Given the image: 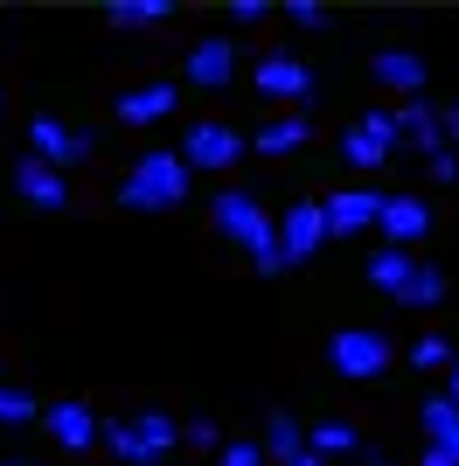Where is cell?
Returning a JSON list of instances; mask_svg holds the SVG:
<instances>
[{
    "mask_svg": "<svg viewBox=\"0 0 459 466\" xmlns=\"http://www.w3.org/2000/svg\"><path fill=\"white\" fill-rule=\"evenodd\" d=\"M209 223L216 237H230L237 251H250V272L258 279H279L286 265H279V251H271V209L258 188H237V181H223V188L209 195Z\"/></svg>",
    "mask_w": 459,
    "mask_h": 466,
    "instance_id": "cell-1",
    "label": "cell"
},
{
    "mask_svg": "<svg viewBox=\"0 0 459 466\" xmlns=\"http://www.w3.org/2000/svg\"><path fill=\"white\" fill-rule=\"evenodd\" d=\"M195 175L181 167V154L174 147H147V154L126 167V181H118V209L133 216H174L181 202H189Z\"/></svg>",
    "mask_w": 459,
    "mask_h": 466,
    "instance_id": "cell-2",
    "label": "cell"
},
{
    "mask_svg": "<svg viewBox=\"0 0 459 466\" xmlns=\"http://www.w3.org/2000/svg\"><path fill=\"white\" fill-rule=\"evenodd\" d=\"M97 446H112L118 466H153L181 446V418L168 410H133V418H105L97 425Z\"/></svg>",
    "mask_w": 459,
    "mask_h": 466,
    "instance_id": "cell-3",
    "label": "cell"
},
{
    "mask_svg": "<svg viewBox=\"0 0 459 466\" xmlns=\"http://www.w3.org/2000/svg\"><path fill=\"white\" fill-rule=\"evenodd\" d=\"M369 286L382 299H397V307H439L445 299V272L418 251H376L369 258Z\"/></svg>",
    "mask_w": 459,
    "mask_h": 466,
    "instance_id": "cell-4",
    "label": "cell"
},
{
    "mask_svg": "<svg viewBox=\"0 0 459 466\" xmlns=\"http://www.w3.org/2000/svg\"><path fill=\"white\" fill-rule=\"evenodd\" d=\"M390 362H397V341L382 328H334L327 334V370L342 383H376Z\"/></svg>",
    "mask_w": 459,
    "mask_h": 466,
    "instance_id": "cell-5",
    "label": "cell"
},
{
    "mask_svg": "<svg viewBox=\"0 0 459 466\" xmlns=\"http://www.w3.org/2000/svg\"><path fill=\"white\" fill-rule=\"evenodd\" d=\"M271 251H279L286 272H300V265H313V258L327 251L321 195H300V202H286V216H271Z\"/></svg>",
    "mask_w": 459,
    "mask_h": 466,
    "instance_id": "cell-6",
    "label": "cell"
},
{
    "mask_svg": "<svg viewBox=\"0 0 459 466\" xmlns=\"http://www.w3.org/2000/svg\"><path fill=\"white\" fill-rule=\"evenodd\" d=\"M244 154H250L244 133H237V126H223V118H195L189 139H181V167H189V175H230Z\"/></svg>",
    "mask_w": 459,
    "mask_h": 466,
    "instance_id": "cell-7",
    "label": "cell"
},
{
    "mask_svg": "<svg viewBox=\"0 0 459 466\" xmlns=\"http://www.w3.org/2000/svg\"><path fill=\"white\" fill-rule=\"evenodd\" d=\"M250 91L271 97V105H286V112H300L306 97H313V70H306L300 56H286V49H265V56L250 63Z\"/></svg>",
    "mask_w": 459,
    "mask_h": 466,
    "instance_id": "cell-8",
    "label": "cell"
},
{
    "mask_svg": "<svg viewBox=\"0 0 459 466\" xmlns=\"http://www.w3.org/2000/svg\"><path fill=\"white\" fill-rule=\"evenodd\" d=\"M28 154H36L42 167H56V175H70L76 160H91V133H76V126H63L56 112H36V118H28Z\"/></svg>",
    "mask_w": 459,
    "mask_h": 466,
    "instance_id": "cell-9",
    "label": "cell"
},
{
    "mask_svg": "<svg viewBox=\"0 0 459 466\" xmlns=\"http://www.w3.org/2000/svg\"><path fill=\"white\" fill-rule=\"evenodd\" d=\"M382 195H390V188H376V181H355V188L327 195V202H321V216H327V244H334V237H369V230H376Z\"/></svg>",
    "mask_w": 459,
    "mask_h": 466,
    "instance_id": "cell-10",
    "label": "cell"
},
{
    "mask_svg": "<svg viewBox=\"0 0 459 466\" xmlns=\"http://www.w3.org/2000/svg\"><path fill=\"white\" fill-rule=\"evenodd\" d=\"M230 77H237V42L230 35L189 42V56H181V84L189 91H230Z\"/></svg>",
    "mask_w": 459,
    "mask_h": 466,
    "instance_id": "cell-11",
    "label": "cell"
},
{
    "mask_svg": "<svg viewBox=\"0 0 459 466\" xmlns=\"http://www.w3.org/2000/svg\"><path fill=\"white\" fill-rule=\"evenodd\" d=\"M376 230H382V251H411V244L432 237V202L424 195H382Z\"/></svg>",
    "mask_w": 459,
    "mask_h": 466,
    "instance_id": "cell-12",
    "label": "cell"
},
{
    "mask_svg": "<svg viewBox=\"0 0 459 466\" xmlns=\"http://www.w3.org/2000/svg\"><path fill=\"white\" fill-rule=\"evenodd\" d=\"M42 431H49V439H56V452H91L97 446V425H105V418H97L91 404H84V397H63V404H49L36 418Z\"/></svg>",
    "mask_w": 459,
    "mask_h": 466,
    "instance_id": "cell-13",
    "label": "cell"
},
{
    "mask_svg": "<svg viewBox=\"0 0 459 466\" xmlns=\"http://www.w3.org/2000/svg\"><path fill=\"white\" fill-rule=\"evenodd\" d=\"M369 77H376L382 91H397V105H411V97H424V84H432V63H424L418 49H376V56H369Z\"/></svg>",
    "mask_w": 459,
    "mask_h": 466,
    "instance_id": "cell-14",
    "label": "cell"
},
{
    "mask_svg": "<svg viewBox=\"0 0 459 466\" xmlns=\"http://www.w3.org/2000/svg\"><path fill=\"white\" fill-rule=\"evenodd\" d=\"M15 195L28 202V209H42V216H63V209H70V175L42 167L36 154H21L15 160Z\"/></svg>",
    "mask_w": 459,
    "mask_h": 466,
    "instance_id": "cell-15",
    "label": "cell"
},
{
    "mask_svg": "<svg viewBox=\"0 0 459 466\" xmlns=\"http://www.w3.org/2000/svg\"><path fill=\"white\" fill-rule=\"evenodd\" d=\"M181 105V84H133V91H118V126H160L174 118Z\"/></svg>",
    "mask_w": 459,
    "mask_h": 466,
    "instance_id": "cell-16",
    "label": "cell"
},
{
    "mask_svg": "<svg viewBox=\"0 0 459 466\" xmlns=\"http://www.w3.org/2000/svg\"><path fill=\"white\" fill-rule=\"evenodd\" d=\"M306 139H313L306 112H279V118H265L258 133H244V147H250V154H265V160H286V154H300Z\"/></svg>",
    "mask_w": 459,
    "mask_h": 466,
    "instance_id": "cell-17",
    "label": "cell"
},
{
    "mask_svg": "<svg viewBox=\"0 0 459 466\" xmlns=\"http://www.w3.org/2000/svg\"><path fill=\"white\" fill-rule=\"evenodd\" d=\"M397 147H411V154H445V139H439V105L432 97H411V105H397Z\"/></svg>",
    "mask_w": 459,
    "mask_h": 466,
    "instance_id": "cell-18",
    "label": "cell"
},
{
    "mask_svg": "<svg viewBox=\"0 0 459 466\" xmlns=\"http://www.w3.org/2000/svg\"><path fill=\"white\" fill-rule=\"evenodd\" d=\"M258 452H265V466H271V460H279V466H292V460L306 452V425L292 418L286 404H279V410H265V446H258Z\"/></svg>",
    "mask_w": 459,
    "mask_h": 466,
    "instance_id": "cell-19",
    "label": "cell"
},
{
    "mask_svg": "<svg viewBox=\"0 0 459 466\" xmlns=\"http://www.w3.org/2000/svg\"><path fill=\"white\" fill-rule=\"evenodd\" d=\"M418 425H424V446H439L445 460L459 466V404H445V397H424V404H418Z\"/></svg>",
    "mask_w": 459,
    "mask_h": 466,
    "instance_id": "cell-20",
    "label": "cell"
},
{
    "mask_svg": "<svg viewBox=\"0 0 459 466\" xmlns=\"http://www.w3.org/2000/svg\"><path fill=\"white\" fill-rule=\"evenodd\" d=\"M306 452L313 460H348V452H362V431L348 425V418H321V425L306 431Z\"/></svg>",
    "mask_w": 459,
    "mask_h": 466,
    "instance_id": "cell-21",
    "label": "cell"
},
{
    "mask_svg": "<svg viewBox=\"0 0 459 466\" xmlns=\"http://www.w3.org/2000/svg\"><path fill=\"white\" fill-rule=\"evenodd\" d=\"M105 21L112 28H160V21H174V0H112Z\"/></svg>",
    "mask_w": 459,
    "mask_h": 466,
    "instance_id": "cell-22",
    "label": "cell"
},
{
    "mask_svg": "<svg viewBox=\"0 0 459 466\" xmlns=\"http://www.w3.org/2000/svg\"><path fill=\"white\" fill-rule=\"evenodd\" d=\"M342 160H348V167H362V175H376L382 160H390V147H382V139L369 133L362 118H355V126H348V133H342Z\"/></svg>",
    "mask_w": 459,
    "mask_h": 466,
    "instance_id": "cell-23",
    "label": "cell"
},
{
    "mask_svg": "<svg viewBox=\"0 0 459 466\" xmlns=\"http://www.w3.org/2000/svg\"><path fill=\"white\" fill-rule=\"evenodd\" d=\"M36 418H42V404L28 397V390H21V383H0V425L21 431V425H36Z\"/></svg>",
    "mask_w": 459,
    "mask_h": 466,
    "instance_id": "cell-24",
    "label": "cell"
},
{
    "mask_svg": "<svg viewBox=\"0 0 459 466\" xmlns=\"http://www.w3.org/2000/svg\"><path fill=\"white\" fill-rule=\"evenodd\" d=\"M445 362H453V341H445V334H418V341H411V370L439 376Z\"/></svg>",
    "mask_w": 459,
    "mask_h": 466,
    "instance_id": "cell-25",
    "label": "cell"
},
{
    "mask_svg": "<svg viewBox=\"0 0 459 466\" xmlns=\"http://www.w3.org/2000/svg\"><path fill=\"white\" fill-rule=\"evenodd\" d=\"M181 446L216 452V446H223V425H216V418H181Z\"/></svg>",
    "mask_w": 459,
    "mask_h": 466,
    "instance_id": "cell-26",
    "label": "cell"
},
{
    "mask_svg": "<svg viewBox=\"0 0 459 466\" xmlns=\"http://www.w3.org/2000/svg\"><path fill=\"white\" fill-rule=\"evenodd\" d=\"M362 126L382 139V147H390V154H397V105H369V112H362Z\"/></svg>",
    "mask_w": 459,
    "mask_h": 466,
    "instance_id": "cell-27",
    "label": "cell"
},
{
    "mask_svg": "<svg viewBox=\"0 0 459 466\" xmlns=\"http://www.w3.org/2000/svg\"><path fill=\"white\" fill-rule=\"evenodd\" d=\"M216 466H265V452L250 446V439H223V446H216Z\"/></svg>",
    "mask_w": 459,
    "mask_h": 466,
    "instance_id": "cell-28",
    "label": "cell"
},
{
    "mask_svg": "<svg viewBox=\"0 0 459 466\" xmlns=\"http://www.w3.org/2000/svg\"><path fill=\"white\" fill-rule=\"evenodd\" d=\"M286 21H300V28H327L334 15H327L321 0H292V7H286Z\"/></svg>",
    "mask_w": 459,
    "mask_h": 466,
    "instance_id": "cell-29",
    "label": "cell"
},
{
    "mask_svg": "<svg viewBox=\"0 0 459 466\" xmlns=\"http://www.w3.org/2000/svg\"><path fill=\"white\" fill-rule=\"evenodd\" d=\"M424 167H432V181H439V188H459V154H432Z\"/></svg>",
    "mask_w": 459,
    "mask_h": 466,
    "instance_id": "cell-30",
    "label": "cell"
},
{
    "mask_svg": "<svg viewBox=\"0 0 459 466\" xmlns=\"http://www.w3.org/2000/svg\"><path fill=\"white\" fill-rule=\"evenodd\" d=\"M265 15H271L265 0H230V21H237V28H258Z\"/></svg>",
    "mask_w": 459,
    "mask_h": 466,
    "instance_id": "cell-31",
    "label": "cell"
},
{
    "mask_svg": "<svg viewBox=\"0 0 459 466\" xmlns=\"http://www.w3.org/2000/svg\"><path fill=\"white\" fill-rule=\"evenodd\" d=\"M439 139H445V154H459V97L439 105Z\"/></svg>",
    "mask_w": 459,
    "mask_h": 466,
    "instance_id": "cell-32",
    "label": "cell"
},
{
    "mask_svg": "<svg viewBox=\"0 0 459 466\" xmlns=\"http://www.w3.org/2000/svg\"><path fill=\"white\" fill-rule=\"evenodd\" d=\"M445 404H459V349H453V362H445V390H439Z\"/></svg>",
    "mask_w": 459,
    "mask_h": 466,
    "instance_id": "cell-33",
    "label": "cell"
},
{
    "mask_svg": "<svg viewBox=\"0 0 459 466\" xmlns=\"http://www.w3.org/2000/svg\"><path fill=\"white\" fill-rule=\"evenodd\" d=\"M418 466H453V460H445L439 446H424V460H418Z\"/></svg>",
    "mask_w": 459,
    "mask_h": 466,
    "instance_id": "cell-34",
    "label": "cell"
},
{
    "mask_svg": "<svg viewBox=\"0 0 459 466\" xmlns=\"http://www.w3.org/2000/svg\"><path fill=\"white\" fill-rule=\"evenodd\" d=\"M362 466H390V460H376V452H369V460H362Z\"/></svg>",
    "mask_w": 459,
    "mask_h": 466,
    "instance_id": "cell-35",
    "label": "cell"
},
{
    "mask_svg": "<svg viewBox=\"0 0 459 466\" xmlns=\"http://www.w3.org/2000/svg\"><path fill=\"white\" fill-rule=\"evenodd\" d=\"M0 466H36V460H0Z\"/></svg>",
    "mask_w": 459,
    "mask_h": 466,
    "instance_id": "cell-36",
    "label": "cell"
},
{
    "mask_svg": "<svg viewBox=\"0 0 459 466\" xmlns=\"http://www.w3.org/2000/svg\"><path fill=\"white\" fill-rule=\"evenodd\" d=\"M0 97H7V91H0Z\"/></svg>",
    "mask_w": 459,
    "mask_h": 466,
    "instance_id": "cell-37",
    "label": "cell"
}]
</instances>
